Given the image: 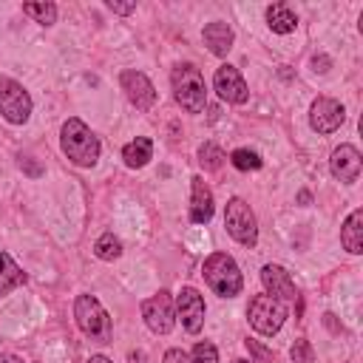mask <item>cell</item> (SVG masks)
<instances>
[{
  "instance_id": "cell-2",
  "label": "cell",
  "mask_w": 363,
  "mask_h": 363,
  "mask_svg": "<svg viewBox=\"0 0 363 363\" xmlns=\"http://www.w3.org/2000/svg\"><path fill=\"white\" fill-rule=\"evenodd\" d=\"M173 82V96L176 102L187 111V113H201L207 105V88H204V77L193 62H182L173 68L170 74Z\"/></svg>"
},
{
  "instance_id": "cell-18",
  "label": "cell",
  "mask_w": 363,
  "mask_h": 363,
  "mask_svg": "<svg viewBox=\"0 0 363 363\" xmlns=\"http://www.w3.org/2000/svg\"><path fill=\"white\" fill-rule=\"evenodd\" d=\"M122 159L128 167H145L153 159V142L147 136H136L133 142H128L122 147Z\"/></svg>"
},
{
  "instance_id": "cell-3",
  "label": "cell",
  "mask_w": 363,
  "mask_h": 363,
  "mask_svg": "<svg viewBox=\"0 0 363 363\" xmlns=\"http://www.w3.org/2000/svg\"><path fill=\"white\" fill-rule=\"evenodd\" d=\"M201 275H204V281L210 284V289H213L216 295H221V298H235V295L241 292V286H244L241 269H238V264L233 261V255H227V252H213V255H207V261H204V267H201Z\"/></svg>"
},
{
  "instance_id": "cell-22",
  "label": "cell",
  "mask_w": 363,
  "mask_h": 363,
  "mask_svg": "<svg viewBox=\"0 0 363 363\" xmlns=\"http://www.w3.org/2000/svg\"><path fill=\"white\" fill-rule=\"evenodd\" d=\"M224 150L218 147V145H213V142H204L201 147H199V162H201V167L204 170H218L221 164H224Z\"/></svg>"
},
{
  "instance_id": "cell-11",
  "label": "cell",
  "mask_w": 363,
  "mask_h": 363,
  "mask_svg": "<svg viewBox=\"0 0 363 363\" xmlns=\"http://www.w3.org/2000/svg\"><path fill=\"white\" fill-rule=\"evenodd\" d=\"M176 318L182 320V326L196 335L201 326H204V298L199 295V289L193 286H184L179 295H176Z\"/></svg>"
},
{
  "instance_id": "cell-1",
  "label": "cell",
  "mask_w": 363,
  "mask_h": 363,
  "mask_svg": "<svg viewBox=\"0 0 363 363\" xmlns=\"http://www.w3.org/2000/svg\"><path fill=\"white\" fill-rule=\"evenodd\" d=\"M60 142H62V153L74 164H79V167H94L96 164V159H99V139L94 136V130L82 119H77V116L65 119Z\"/></svg>"
},
{
  "instance_id": "cell-32",
  "label": "cell",
  "mask_w": 363,
  "mask_h": 363,
  "mask_svg": "<svg viewBox=\"0 0 363 363\" xmlns=\"http://www.w3.org/2000/svg\"><path fill=\"white\" fill-rule=\"evenodd\" d=\"M235 363H247V360H235Z\"/></svg>"
},
{
  "instance_id": "cell-26",
  "label": "cell",
  "mask_w": 363,
  "mask_h": 363,
  "mask_svg": "<svg viewBox=\"0 0 363 363\" xmlns=\"http://www.w3.org/2000/svg\"><path fill=\"white\" fill-rule=\"evenodd\" d=\"M289 354H292L295 363H312V346H309V340H306V337H298V340L292 343Z\"/></svg>"
},
{
  "instance_id": "cell-6",
  "label": "cell",
  "mask_w": 363,
  "mask_h": 363,
  "mask_svg": "<svg viewBox=\"0 0 363 363\" xmlns=\"http://www.w3.org/2000/svg\"><path fill=\"white\" fill-rule=\"evenodd\" d=\"M247 318L258 335H275L286 320V303L272 298V295H255L250 301Z\"/></svg>"
},
{
  "instance_id": "cell-7",
  "label": "cell",
  "mask_w": 363,
  "mask_h": 363,
  "mask_svg": "<svg viewBox=\"0 0 363 363\" xmlns=\"http://www.w3.org/2000/svg\"><path fill=\"white\" fill-rule=\"evenodd\" d=\"M0 116L11 125H23L31 116V96L17 79L0 77Z\"/></svg>"
},
{
  "instance_id": "cell-21",
  "label": "cell",
  "mask_w": 363,
  "mask_h": 363,
  "mask_svg": "<svg viewBox=\"0 0 363 363\" xmlns=\"http://www.w3.org/2000/svg\"><path fill=\"white\" fill-rule=\"evenodd\" d=\"M94 252H96V258H99V261H113V258H119V255H122V241H119L113 233H105V235H99V238H96Z\"/></svg>"
},
{
  "instance_id": "cell-29",
  "label": "cell",
  "mask_w": 363,
  "mask_h": 363,
  "mask_svg": "<svg viewBox=\"0 0 363 363\" xmlns=\"http://www.w3.org/2000/svg\"><path fill=\"white\" fill-rule=\"evenodd\" d=\"M312 65H315V71H320V74H323V71H329V68H326V65H329V60H326V57H312Z\"/></svg>"
},
{
  "instance_id": "cell-23",
  "label": "cell",
  "mask_w": 363,
  "mask_h": 363,
  "mask_svg": "<svg viewBox=\"0 0 363 363\" xmlns=\"http://www.w3.org/2000/svg\"><path fill=\"white\" fill-rule=\"evenodd\" d=\"M23 11L28 17H34L37 23H43V26H51L57 20V6L54 3H23Z\"/></svg>"
},
{
  "instance_id": "cell-16",
  "label": "cell",
  "mask_w": 363,
  "mask_h": 363,
  "mask_svg": "<svg viewBox=\"0 0 363 363\" xmlns=\"http://www.w3.org/2000/svg\"><path fill=\"white\" fill-rule=\"evenodd\" d=\"M201 37H204V45L210 48V54H216V57H227V51L233 48V40H235L230 23H224V20L207 23L204 31H201Z\"/></svg>"
},
{
  "instance_id": "cell-20",
  "label": "cell",
  "mask_w": 363,
  "mask_h": 363,
  "mask_svg": "<svg viewBox=\"0 0 363 363\" xmlns=\"http://www.w3.org/2000/svg\"><path fill=\"white\" fill-rule=\"evenodd\" d=\"M267 23H269V28L275 34H289V31H295L298 17H295V11L286 3H272L267 9Z\"/></svg>"
},
{
  "instance_id": "cell-31",
  "label": "cell",
  "mask_w": 363,
  "mask_h": 363,
  "mask_svg": "<svg viewBox=\"0 0 363 363\" xmlns=\"http://www.w3.org/2000/svg\"><path fill=\"white\" fill-rule=\"evenodd\" d=\"M88 363H111V360H108L105 354H91V357H88Z\"/></svg>"
},
{
  "instance_id": "cell-14",
  "label": "cell",
  "mask_w": 363,
  "mask_h": 363,
  "mask_svg": "<svg viewBox=\"0 0 363 363\" xmlns=\"http://www.w3.org/2000/svg\"><path fill=\"white\" fill-rule=\"evenodd\" d=\"M261 281H264V286H267V295H272V298H278V301H284V303L298 298L295 281H292L289 272H286L284 267H278V264H267V267L261 269Z\"/></svg>"
},
{
  "instance_id": "cell-24",
  "label": "cell",
  "mask_w": 363,
  "mask_h": 363,
  "mask_svg": "<svg viewBox=\"0 0 363 363\" xmlns=\"http://www.w3.org/2000/svg\"><path fill=\"white\" fill-rule=\"evenodd\" d=\"M230 162H233L238 170H258V167H261V156H258L255 150H250V147L233 150V153H230Z\"/></svg>"
},
{
  "instance_id": "cell-5",
  "label": "cell",
  "mask_w": 363,
  "mask_h": 363,
  "mask_svg": "<svg viewBox=\"0 0 363 363\" xmlns=\"http://www.w3.org/2000/svg\"><path fill=\"white\" fill-rule=\"evenodd\" d=\"M224 227L227 233L244 244V247H255L258 241V221H255V213L250 210V204L244 199H230L227 207H224Z\"/></svg>"
},
{
  "instance_id": "cell-4",
  "label": "cell",
  "mask_w": 363,
  "mask_h": 363,
  "mask_svg": "<svg viewBox=\"0 0 363 363\" xmlns=\"http://www.w3.org/2000/svg\"><path fill=\"white\" fill-rule=\"evenodd\" d=\"M74 318H77V326L91 340H99V343H108L111 340V318H108L105 306L94 295H77V301H74Z\"/></svg>"
},
{
  "instance_id": "cell-30",
  "label": "cell",
  "mask_w": 363,
  "mask_h": 363,
  "mask_svg": "<svg viewBox=\"0 0 363 363\" xmlns=\"http://www.w3.org/2000/svg\"><path fill=\"white\" fill-rule=\"evenodd\" d=\"M0 363H23V357H17V354H0Z\"/></svg>"
},
{
  "instance_id": "cell-12",
  "label": "cell",
  "mask_w": 363,
  "mask_h": 363,
  "mask_svg": "<svg viewBox=\"0 0 363 363\" xmlns=\"http://www.w3.org/2000/svg\"><path fill=\"white\" fill-rule=\"evenodd\" d=\"M213 85H216L218 96H221L224 102H233V105H244V102H247V96H250L247 82H244V77L238 74V68H235V65H227V62L216 71Z\"/></svg>"
},
{
  "instance_id": "cell-10",
  "label": "cell",
  "mask_w": 363,
  "mask_h": 363,
  "mask_svg": "<svg viewBox=\"0 0 363 363\" xmlns=\"http://www.w3.org/2000/svg\"><path fill=\"white\" fill-rule=\"evenodd\" d=\"M119 85L136 111H150L156 105V88L142 71H122Z\"/></svg>"
},
{
  "instance_id": "cell-17",
  "label": "cell",
  "mask_w": 363,
  "mask_h": 363,
  "mask_svg": "<svg viewBox=\"0 0 363 363\" xmlns=\"http://www.w3.org/2000/svg\"><path fill=\"white\" fill-rule=\"evenodd\" d=\"M340 244H343L352 255L363 252V210H360V207L352 210L349 218L343 221V227H340Z\"/></svg>"
},
{
  "instance_id": "cell-15",
  "label": "cell",
  "mask_w": 363,
  "mask_h": 363,
  "mask_svg": "<svg viewBox=\"0 0 363 363\" xmlns=\"http://www.w3.org/2000/svg\"><path fill=\"white\" fill-rule=\"evenodd\" d=\"M216 213V201H213V190L207 187V182L201 176L193 179V196H190V221L193 224H207Z\"/></svg>"
},
{
  "instance_id": "cell-28",
  "label": "cell",
  "mask_w": 363,
  "mask_h": 363,
  "mask_svg": "<svg viewBox=\"0 0 363 363\" xmlns=\"http://www.w3.org/2000/svg\"><path fill=\"white\" fill-rule=\"evenodd\" d=\"M111 11H116V14H130L133 9H136V3H116V0H108L105 3Z\"/></svg>"
},
{
  "instance_id": "cell-25",
  "label": "cell",
  "mask_w": 363,
  "mask_h": 363,
  "mask_svg": "<svg viewBox=\"0 0 363 363\" xmlns=\"http://www.w3.org/2000/svg\"><path fill=\"white\" fill-rule=\"evenodd\" d=\"M193 363H218V352H216V346L213 343H207V340H201V343H196V349H193V357H190Z\"/></svg>"
},
{
  "instance_id": "cell-8",
  "label": "cell",
  "mask_w": 363,
  "mask_h": 363,
  "mask_svg": "<svg viewBox=\"0 0 363 363\" xmlns=\"http://www.w3.org/2000/svg\"><path fill=\"white\" fill-rule=\"evenodd\" d=\"M142 318H145L147 329L156 332V335L173 332V326H176V306H173L170 292L162 289V292H156L153 298L142 301Z\"/></svg>"
},
{
  "instance_id": "cell-27",
  "label": "cell",
  "mask_w": 363,
  "mask_h": 363,
  "mask_svg": "<svg viewBox=\"0 0 363 363\" xmlns=\"http://www.w3.org/2000/svg\"><path fill=\"white\" fill-rule=\"evenodd\" d=\"M162 363H193V360L187 357L184 349H167L164 357H162Z\"/></svg>"
},
{
  "instance_id": "cell-13",
  "label": "cell",
  "mask_w": 363,
  "mask_h": 363,
  "mask_svg": "<svg viewBox=\"0 0 363 363\" xmlns=\"http://www.w3.org/2000/svg\"><path fill=\"white\" fill-rule=\"evenodd\" d=\"M360 167H363V156H360V150H357L354 145H340V147H335V153H332V159H329V170H332V176H335L337 182H343V184L357 182Z\"/></svg>"
},
{
  "instance_id": "cell-9",
  "label": "cell",
  "mask_w": 363,
  "mask_h": 363,
  "mask_svg": "<svg viewBox=\"0 0 363 363\" xmlns=\"http://www.w3.org/2000/svg\"><path fill=\"white\" fill-rule=\"evenodd\" d=\"M343 119H346V111L332 96H318L309 108V125L318 133H335L343 125Z\"/></svg>"
},
{
  "instance_id": "cell-19",
  "label": "cell",
  "mask_w": 363,
  "mask_h": 363,
  "mask_svg": "<svg viewBox=\"0 0 363 363\" xmlns=\"http://www.w3.org/2000/svg\"><path fill=\"white\" fill-rule=\"evenodd\" d=\"M20 284H26V272L17 267V261L9 252H0V298L17 289Z\"/></svg>"
}]
</instances>
